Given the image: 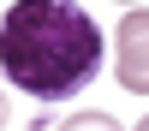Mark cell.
<instances>
[{
  "instance_id": "6da1fadb",
  "label": "cell",
  "mask_w": 149,
  "mask_h": 131,
  "mask_svg": "<svg viewBox=\"0 0 149 131\" xmlns=\"http://www.w3.org/2000/svg\"><path fill=\"white\" fill-rule=\"evenodd\" d=\"M0 71L36 101H72L102 71V30L78 0H12L0 12Z\"/></svg>"
},
{
  "instance_id": "7a4b0ae2",
  "label": "cell",
  "mask_w": 149,
  "mask_h": 131,
  "mask_svg": "<svg viewBox=\"0 0 149 131\" xmlns=\"http://www.w3.org/2000/svg\"><path fill=\"white\" fill-rule=\"evenodd\" d=\"M113 78L131 95H149V6H131L119 18V42H113Z\"/></svg>"
},
{
  "instance_id": "3957f363",
  "label": "cell",
  "mask_w": 149,
  "mask_h": 131,
  "mask_svg": "<svg viewBox=\"0 0 149 131\" xmlns=\"http://www.w3.org/2000/svg\"><path fill=\"white\" fill-rule=\"evenodd\" d=\"M60 131H125L113 113H72V119H60Z\"/></svg>"
},
{
  "instance_id": "277c9868",
  "label": "cell",
  "mask_w": 149,
  "mask_h": 131,
  "mask_svg": "<svg viewBox=\"0 0 149 131\" xmlns=\"http://www.w3.org/2000/svg\"><path fill=\"white\" fill-rule=\"evenodd\" d=\"M6 119H12V107H6V95H0V131H6Z\"/></svg>"
},
{
  "instance_id": "5b68a950",
  "label": "cell",
  "mask_w": 149,
  "mask_h": 131,
  "mask_svg": "<svg viewBox=\"0 0 149 131\" xmlns=\"http://www.w3.org/2000/svg\"><path fill=\"white\" fill-rule=\"evenodd\" d=\"M137 131H149V113H143V119H137Z\"/></svg>"
},
{
  "instance_id": "8992f818",
  "label": "cell",
  "mask_w": 149,
  "mask_h": 131,
  "mask_svg": "<svg viewBox=\"0 0 149 131\" xmlns=\"http://www.w3.org/2000/svg\"><path fill=\"white\" fill-rule=\"evenodd\" d=\"M119 6H143V0H119Z\"/></svg>"
}]
</instances>
